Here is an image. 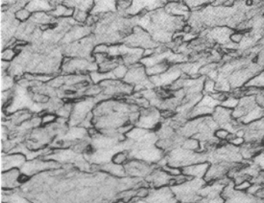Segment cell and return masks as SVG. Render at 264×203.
Returning a JSON list of instances; mask_svg holds the SVG:
<instances>
[{"mask_svg":"<svg viewBox=\"0 0 264 203\" xmlns=\"http://www.w3.org/2000/svg\"><path fill=\"white\" fill-rule=\"evenodd\" d=\"M207 183L204 179H190L184 184L170 187L179 203H199V192Z\"/></svg>","mask_w":264,"mask_h":203,"instance_id":"6da1fadb","label":"cell"},{"mask_svg":"<svg viewBox=\"0 0 264 203\" xmlns=\"http://www.w3.org/2000/svg\"><path fill=\"white\" fill-rule=\"evenodd\" d=\"M98 69L94 58L65 57L62 60L61 72L63 74H89Z\"/></svg>","mask_w":264,"mask_h":203,"instance_id":"7a4b0ae2","label":"cell"},{"mask_svg":"<svg viewBox=\"0 0 264 203\" xmlns=\"http://www.w3.org/2000/svg\"><path fill=\"white\" fill-rule=\"evenodd\" d=\"M98 103L94 97H82L76 100L73 103V109L72 115L69 120L71 127H80L85 119L95 108Z\"/></svg>","mask_w":264,"mask_h":203,"instance_id":"3957f363","label":"cell"},{"mask_svg":"<svg viewBox=\"0 0 264 203\" xmlns=\"http://www.w3.org/2000/svg\"><path fill=\"white\" fill-rule=\"evenodd\" d=\"M122 43L132 48H138L143 50L156 49L160 45L154 41L147 31L138 25L133 28L132 33L125 37Z\"/></svg>","mask_w":264,"mask_h":203,"instance_id":"277c9868","label":"cell"},{"mask_svg":"<svg viewBox=\"0 0 264 203\" xmlns=\"http://www.w3.org/2000/svg\"><path fill=\"white\" fill-rule=\"evenodd\" d=\"M161 111L157 108L149 107L141 108L140 110V117L135 126L143 128L147 130L154 131L161 126L162 121Z\"/></svg>","mask_w":264,"mask_h":203,"instance_id":"5b68a950","label":"cell"},{"mask_svg":"<svg viewBox=\"0 0 264 203\" xmlns=\"http://www.w3.org/2000/svg\"><path fill=\"white\" fill-rule=\"evenodd\" d=\"M59 167L60 164L54 160H45L40 157L33 160H27L20 171L22 175L29 177L45 171L58 169Z\"/></svg>","mask_w":264,"mask_h":203,"instance_id":"8992f818","label":"cell"},{"mask_svg":"<svg viewBox=\"0 0 264 203\" xmlns=\"http://www.w3.org/2000/svg\"><path fill=\"white\" fill-rule=\"evenodd\" d=\"M126 175L132 178L145 180L152 171L155 169L154 165L147 164L141 160L131 159L125 166Z\"/></svg>","mask_w":264,"mask_h":203,"instance_id":"52a82bcc","label":"cell"},{"mask_svg":"<svg viewBox=\"0 0 264 203\" xmlns=\"http://www.w3.org/2000/svg\"><path fill=\"white\" fill-rule=\"evenodd\" d=\"M234 164L225 162H215L210 164V166L207 172L205 179L207 184L217 181L227 176L229 171Z\"/></svg>","mask_w":264,"mask_h":203,"instance_id":"ba28073f","label":"cell"},{"mask_svg":"<svg viewBox=\"0 0 264 203\" xmlns=\"http://www.w3.org/2000/svg\"><path fill=\"white\" fill-rule=\"evenodd\" d=\"M172 179L173 177L167 173L162 168L155 167L145 180L151 189H157L161 187L170 186Z\"/></svg>","mask_w":264,"mask_h":203,"instance_id":"9c48e42d","label":"cell"},{"mask_svg":"<svg viewBox=\"0 0 264 203\" xmlns=\"http://www.w3.org/2000/svg\"><path fill=\"white\" fill-rule=\"evenodd\" d=\"M146 200L149 203H179L170 186L151 189Z\"/></svg>","mask_w":264,"mask_h":203,"instance_id":"30bf717a","label":"cell"},{"mask_svg":"<svg viewBox=\"0 0 264 203\" xmlns=\"http://www.w3.org/2000/svg\"><path fill=\"white\" fill-rule=\"evenodd\" d=\"M27 159L22 153H7L2 155V171L11 170V169H21Z\"/></svg>","mask_w":264,"mask_h":203,"instance_id":"8fae6325","label":"cell"},{"mask_svg":"<svg viewBox=\"0 0 264 203\" xmlns=\"http://www.w3.org/2000/svg\"><path fill=\"white\" fill-rule=\"evenodd\" d=\"M23 175L20 169H14L2 172V188L3 190L12 191L19 186Z\"/></svg>","mask_w":264,"mask_h":203,"instance_id":"7c38bea8","label":"cell"},{"mask_svg":"<svg viewBox=\"0 0 264 203\" xmlns=\"http://www.w3.org/2000/svg\"><path fill=\"white\" fill-rule=\"evenodd\" d=\"M164 9L172 17H180V18H184L185 21L189 19L191 14V11L185 2H177V1L167 2Z\"/></svg>","mask_w":264,"mask_h":203,"instance_id":"4fadbf2b","label":"cell"},{"mask_svg":"<svg viewBox=\"0 0 264 203\" xmlns=\"http://www.w3.org/2000/svg\"><path fill=\"white\" fill-rule=\"evenodd\" d=\"M210 166V163L203 162L191 164L181 168L182 173L190 179H205Z\"/></svg>","mask_w":264,"mask_h":203,"instance_id":"5bb4252c","label":"cell"},{"mask_svg":"<svg viewBox=\"0 0 264 203\" xmlns=\"http://www.w3.org/2000/svg\"><path fill=\"white\" fill-rule=\"evenodd\" d=\"M211 117L220 128H225L233 121L232 117V110L224 108L221 105L214 109V113H212Z\"/></svg>","mask_w":264,"mask_h":203,"instance_id":"9a60e30c","label":"cell"},{"mask_svg":"<svg viewBox=\"0 0 264 203\" xmlns=\"http://www.w3.org/2000/svg\"><path fill=\"white\" fill-rule=\"evenodd\" d=\"M225 203H264V200L246 192H240L235 189L229 197L226 198Z\"/></svg>","mask_w":264,"mask_h":203,"instance_id":"2e32d148","label":"cell"},{"mask_svg":"<svg viewBox=\"0 0 264 203\" xmlns=\"http://www.w3.org/2000/svg\"><path fill=\"white\" fill-rule=\"evenodd\" d=\"M116 12H117V2L115 1H95L90 14L101 17Z\"/></svg>","mask_w":264,"mask_h":203,"instance_id":"e0dca14e","label":"cell"},{"mask_svg":"<svg viewBox=\"0 0 264 203\" xmlns=\"http://www.w3.org/2000/svg\"><path fill=\"white\" fill-rule=\"evenodd\" d=\"M56 6V2L49 1H31L28 2L25 9H27L32 14L36 13H50Z\"/></svg>","mask_w":264,"mask_h":203,"instance_id":"ac0fdd59","label":"cell"},{"mask_svg":"<svg viewBox=\"0 0 264 203\" xmlns=\"http://www.w3.org/2000/svg\"><path fill=\"white\" fill-rule=\"evenodd\" d=\"M264 117V108L260 105H257L250 109L242 118L238 121V122L243 125L246 126L248 124H251L254 121H258L260 119Z\"/></svg>","mask_w":264,"mask_h":203,"instance_id":"d6986e66","label":"cell"},{"mask_svg":"<svg viewBox=\"0 0 264 203\" xmlns=\"http://www.w3.org/2000/svg\"><path fill=\"white\" fill-rule=\"evenodd\" d=\"M49 13L53 18H57V19L70 18V17H73L74 14V9L65 6L62 2H56L54 9Z\"/></svg>","mask_w":264,"mask_h":203,"instance_id":"ffe728a7","label":"cell"},{"mask_svg":"<svg viewBox=\"0 0 264 203\" xmlns=\"http://www.w3.org/2000/svg\"><path fill=\"white\" fill-rule=\"evenodd\" d=\"M100 166L102 170L105 171V173H109L118 179L123 178L127 176L125 166L114 164L113 161L108 163V164H103V165H100Z\"/></svg>","mask_w":264,"mask_h":203,"instance_id":"44dd1931","label":"cell"},{"mask_svg":"<svg viewBox=\"0 0 264 203\" xmlns=\"http://www.w3.org/2000/svg\"><path fill=\"white\" fill-rule=\"evenodd\" d=\"M170 65L168 62H162V63L157 64L153 66L145 68L147 74L149 77H154V76L161 75L166 72L170 68Z\"/></svg>","mask_w":264,"mask_h":203,"instance_id":"7402d4cb","label":"cell"},{"mask_svg":"<svg viewBox=\"0 0 264 203\" xmlns=\"http://www.w3.org/2000/svg\"><path fill=\"white\" fill-rule=\"evenodd\" d=\"M245 87L258 88L261 90L264 88V69L257 75L252 77L251 79L246 83Z\"/></svg>","mask_w":264,"mask_h":203,"instance_id":"603a6c76","label":"cell"},{"mask_svg":"<svg viewBox=\"0 0 264 203\" xmlns=\"http://www.w3.org/2000/svg\"><path fill=\"white\" fill-rule=\"evenodd\" d=\"M181 147L185 149H189V150L194 151V152H199L200 148H201L199 141L194 137L185 138Z\"/></svg>","mask_w":264,"mask_h":203,"instance_id":"cb8c5ba5","label":"cell"},{"mask_svg":"<svg viewBox=\"0 0 264 203\" xmlns=\"http://www.w3.org/2000/svg\"><path fill=\"white\" fill-rule=\"evenodd\" d=\"M130 160L131 157L129 151L123 150L116 153L112 161L118 165L125 166Z\"/></svg>","mask_w":264,"mask_h":203,"instance_id":"d4e9b609","label":"cell"},{"mask_svg":"<svg viewBox=\"0 0 264 203\" xmlns=\"http://www.w3.org/2000/svg\"><path fill=\"white\" fill-rule=\"evenodd\" d=\"M239 101L240 99L233 97V96L230 95V93H229V96L225 99V101L221 103V106L233 111V109H235L238 106Z\"/></svg>","mask_w":264,"mask_h":203,"instance_id":"484cf974","label":"cell"},{"mask_svg":"<svg viewBox=\"0 0 264 203\" xmlns=\"http://www.w3.org/2000/svg\"><path fill=\"white\" fill-rule=\"evenodd\" d=\"M203 92H205V94H213L217 92L216 89L215 80L210 79V78H205L204 82V88H203Z\"/></svg>","mask_w":264,"mask_h":203,"instance_id":"4316f807","label":"cell"},{"mask_svg":"<svg viewBox=\"0 0 264 203\" xmlns=\"http://www.w3.org/2000/svg\"><path fill=\"white\" fill-rule=\"evenodd\" d=\"M2 92L6 91L12 90L15 87V81L13 78V76L11 74L6 73L5 75H2Z\"/></svg>","mask_w":264,"mask_h":203,"instance_id":"83f0119b","label":"cell"},{"mask_svg":"<svg viewBox=\"0 0 264 203\" xmlns=\"http://www.w3.org/2000/svg\"><path fill=\"white\" fill-rule=\"evenodd\" d=\"M17 55H18V54H17L14 49L6 48V49H4L2 50V61L12 62V61H14L15 58H17Z\"/></svg>","mask_w":264,"mask_h":203,"instance_id":"f1b7e54d","label":"cell"},{"mask_svg":"<svg viewBox=\"0 0 264 203\" xmlns=\"http://www.w3.org/2000/svg\"><path fill=\"white\" fill-rule=\"evenodd\" d=\"M32 13L28 10L27 9L23 8V9H19L17 13H15V17L18 20L19 22H26L29 21V18L31 17Z\"/></svg>","mask_w":264,"mask_h":203,"instance_id":"f546056e","label":"cell"},{"mask_svg":"<svg viewBox=\"0 0 264 203\" xmlns=\"http://www.w3.org/2000/svg\"><path fill=\"white\" fill-rule=\"evenodd\" d=\"M58 116L54 113H44L41 117L42 126H47L50 124H54L57 121Z\"/></svg>","mask_w":264,"mask_h":203,"instance_id":"4dcf8cb0","label":"cell"},{"mask_svg":"<svg viewBox=\"0 0 264 203\" xmlns=\"http://www.w3.org/2000/svg\"><path fill=\"white\" fill-rule=\"evenodd\" d=\"M89 16V13H86V12L81 11V10H78V9H74V14H73V18L78 24L85 25Z\"/></svg>","mask_w":264,"mask_h":203,"instance_id":"1f68e13d","label":"cell"},{"mask_svg":"<svg viewBox=\"0 0 264 203\" xmlns=\"http://www.w3.org/2000/svg\"><path fill=\"white\" fill-rule=\"evenodd\" d=\"M230 133L227 131L226 129L224 128H218V129L214 132V136L217 140H220L221 142H225L227 141L228 138L230 137Z\"/></svg>","mask_w":264,"mask_h":203,"instance_id":"d6a6232c","label":"cell"},{"mask_svg":"<svg viewBox=\"0 0 264 203\" xmlns=\"http://www.w3.org/2000/svg\"><path fill=\"white\" fill-rule=\"evenodd\" d=\"M162 169L166 172L167 173H169L172 177H175V176H179L182 173V169L181 168L174 167V166H171L165 165L164 166Z\"/></svg>","mask_w":264,"mask_h":203,"instance_id":"836d02e7","label":"cell"},{"mask_svg":"<svg viewBox=\"0 0 264 203\" xmlns=\"http://www.w3.org/2000/svg\"><path fill=\"white\" fill-rule=\"evenodd\" d=\"M252 162L257 165L261 170L264 171V149L253 157Z\"/></svg>","mask_w":264,"mask_h":203,"instance_id":"e575fe53","label":"cell"},{"mask_svg":"<svg viewBox=\"0 0 264 203\" xmlns=\"http://www.w3.org/2000/svg\"><path fill=\"white\" fill-rule=\"evenodd\" d=\"M245 33H241V32H238V31H234L230 36V41L233 43L236 44V45H239L241 43V41H243L244 38H245Z\"/></svg>","mask_w":264,"mask_h":203,"instance_id":"d590c367","label":"cell"},{"mask_svg":"<svg viewBox=\"0 0 264 203\" xmlns=\"http://www.w3.org/2000/svg\"><path fill=\"white\" fill-rule=\"evenodd\" d=\"M252 183L250 180H246V181L243 182L241 184H238V185H235V189L240 192H246L248 189L250 188L251 185Z\"/></svg>","mask_w":264,"mask_h":203,"instance_id":"8d00e7d4","label":"cell"},{"mask_svg":"<svg viewBox=\"0 0 264 203\" xmlns=\"http://www.w3.org/2000/svg\"><path fill=\"white\" fill-rule=\"evenodd\" d=\"M262 188L263 185H261V184H252L251 185H250V188H249V189H248V190L246 191V192H247V193H249V194L250 195H252V196H256L257 192H258L259 191L261 190Z\"/></svg>","mask_w":264,"mask_h":203,"instance_id":"74e56055","label":"cell"},{"mask_svg":"<svg viewBox=\"0 0 264 203\" xmlns=\"http://www.w3.org/2000/svg\"><path fill=\"white\" fill-rule=\"evenodd\" d=\"M225 200L222 196L218 197L212 198V199H201V203H225Z\"/></svg>","mask_w":264,"mask_h":203,"instance_id":"f35d334b","label":"cell"},{"mask_svg":"<svg viewBox=\"0 0 264 203\" xmlns=\"http://www.w3.org/2000/svg\"><path fill=\"white\" fill-rule=\"evenodd\" d=\"M6 203V202H3V203Z\"/></svg>","mask_w":264,"mask_h":203,"instance_id":"ab89813d","label":"cell"}]
</instances>
